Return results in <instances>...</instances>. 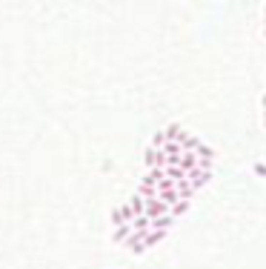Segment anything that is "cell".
I'll return each mask as SVG.
<instances>
[{
    "label": "cell",
    "mask_w": 266,
    "mask_h": 269,
    "mask_svg": "<svg viewBox=\"0 0 266 269\" xmlns=\"http://www.w3.org/2000/svg\"><path fill=\"white\" fill-rule=\"evenodd\" d=\"M186 180H189V186H192V189H201V186H206L209 180H212V172L192 169V172H186Z\"/></svg>",
    "instance_id": "cell-1"
},
{
    "label": "cell",
    "mask_w": 266,
    "mask_h": 269,
    "mask_svg": "<svg viewBox=\"0 0 266 269\" xmlns=\"http://www.w3.org/2000/svg\"><path fill=\"white\" fill-rule=\"evenodd\" d=\"M132 218H135V215H132V209H129L126 204L118 206V209H112V223H115V229H118V226H126V223H132Z\"/></svg>",
    "instance_id": "cell-2"
},
{
    "label": "cell",
    "mask_w": 266,
    "mask_h": 269,
    "mask_svg": "<svg viewBox=\"0 0 266 269\" xmlns=\"http://www.w3.org/2000/svg\"><path fill=\"white\" fill-rule=\"evenodd\" d=\"M177 169L186 175V172H192V169H198V158H195V152H183L180 155V160H177Z\"/></svg>",
    "instance_id": "cell-3"
},
{
    "label": "cell",
    "mask_w": 266,
    "mask_h": 269,
    "mask_svg": "<svg viewBox=\"0 0 266 269\" xmlns=\"http://www.w3.org/2000/svg\"><path fill=\"white\" fill-rule=\"evenodd\" d=\"M175 221L169 218V215H160V218H155V221H149V232H169V226H172Z\"/></svg>",
    "instance_id": "cell-4"
},
{
    "label": "cell",
    "mask_w": 266,
    "mask_h": 269,
    "mask_svg": "<svg viewBox=\"0 0 266 269\" xmlns=\"http://www.w3.org/2000/svg\"><path fill=\"white\" fill-rule=\"evenodd\" d=\"M160 178H163V169H149L146 175L141 178V186H157Z\"/></svg>",
    "instance_id": "cell-5"
},
{
    "label": "cell",
    "mask_w": 266,
    "mask_h": 269,
    "mask_svg": "<svg viewBox=\"0 0 266 269\" xmlns=\"http://www.w3.org/2000/svg\"><path fill=\"white\" fill-rule=\"evenodd\" d=\"M129 235H132V226H129V223H126V226H118V229L112 232V243H120V246H123Z\"/></svg>",
    "instance_id": "cell-6"
},
{
    "label": "cell",
    "mask_w": 266,
    "mask_h": 269,
    "mask_svg": "<svg viewBox=\"0 0 266 269\" xmlns=\"http://www.w3.org/2000/svg\"><path fill=\"white\" fill-rule=\"evenodd\" d=\"M126 206L132 209V215H135V218H141V215H143V198H141V195H132V201H129Z\"/></svg>",
    "instance_id": "cell-7"
},
{
    "label": "cell",
    "mask_w": 266,
    "mask_h": 269,
    "mask_svg": "<svg viewBox=\"0 0 266 269\" xmlns=\"http://www.w3.org/2000/svg\"><path fill=\"white\" fill-rule=\"evenodd\" d=\"M129 226H132V232H143V235L149 232V221L143 218V215H141V218H132V223H129Z\"/></svg>",
    "instance_id": "cell-8"
},
{
    "label": "cell",
    "mask_w": 266,
    "mask_h": 269,
    "mask_svg": "<svg viewBox=\"0 0 266 269\" xmlns=\"http://www.w3.org/2000/svg\"><path fill=\"white\" fill-rule=\"evenodd\" d=\"M163 238H166V232H146V235H143V249L155 246L157 240H163Z\"/></svg>",
    "instance_id": "cell-9"
},
{
    "label": "cell",
    "mask_w": 266,
    "mask_h": 269,
    "mask_svg": "<svg viewBox=\"0 0 266 269\" xmlns=\"http://www.w3.org/2000/svg\"><path fill=\"white\" fill-rule=\"evenodd\" d=\"M138 195H141L143 201H155V198H157V189H155V186H138Z\"/></svg>",
    "instance_id": "cell-10"
},
{
    "label": "cell",
    "mask_w": 266,
    "mask_h": 269,
    "mask_svg": "<svg viewBox=\"0 0 266 269\" xmlns=\"http://www.w3.org/2000/svg\"><path fill=\"white\" fill-rule=\"evenodd\" d=\"M189 209V201H177L175 206H172V209H169V218H172V221H175L177 215H183V212Z\"/></svg>",
    "instance_id": "cell-11"
},
{
    "label": "cell",
    "mask_w": 266,
    "mask_h": 269,
    "mask_svg": "<svg viewBox=\"0 0 266 269\" xmlns=\"http://www.w3.org/2000/svg\"><path fill=\"white\" fill-rule=\"evenodd\" d=\"M155 155H157V149H152V146L143 152V166L146 169H155Z\"/></svg>",
    "instance_id": "cell-12"
},
{
    "label": "cell",
    "mask_w": 266,
    "mask_h": 269,
    "mask_svg": "<svg viewBox=\"0 0 266 269\" xmlns=\"http://www.w3.org/2000/svg\"><path fill=\"white\" fill-rule=\"evenodd\" d=\"M166 141H163V132H155V138H152V149H160Z\"/></svg>",
    "instance_id": "cell-13"
},
{
    "label": "cell",
    "mask_w": 266,
    "mask_h": 269,
    "mask_svg": "<svg viewBox=\"0 0 266 269\" xmlns=\"http://www.w3.org/2000/svg\"><path fill=\"white\" fill-rule=\"evenodd\" d=\"M255 172H258V175H264V178H266V166H264V163H261V166H255Z\"/></svg>",
    "instance_id": "cell-14"
},
{
    "label": "cell",
    "mask_w": 266,
    "mask_h": 269,
    "mask_svg": "<svg viewBox=\"0 0 266 269\" xmlns=\"http://www.w3.org/2000/svg\"><path fill=\"white\" fill-rule=\"evenodd\" d=\"M264 120H266V115H264Z\"/></svg>",
    "instance_id": "cell-15"
}]
</instances>
